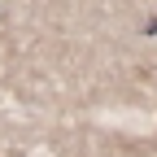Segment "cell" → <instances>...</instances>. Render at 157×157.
Here are the masks:
<instances>
[{
    "label": "cell",
    "mask_w": 157,
    "mask_h": 157,
    "mask_svg": "<svg viewBox=\"0 0 157 157\" xmlns=\"http://www.w3.org/2000/svg\"><path fill=\"white\" fill-rule=\"evenodd\" d=\"M144 31H148V35H157V17H148V26H144Z\"/></svg>",
    "instance_id": "6da1fadb"
}]
</instances>
